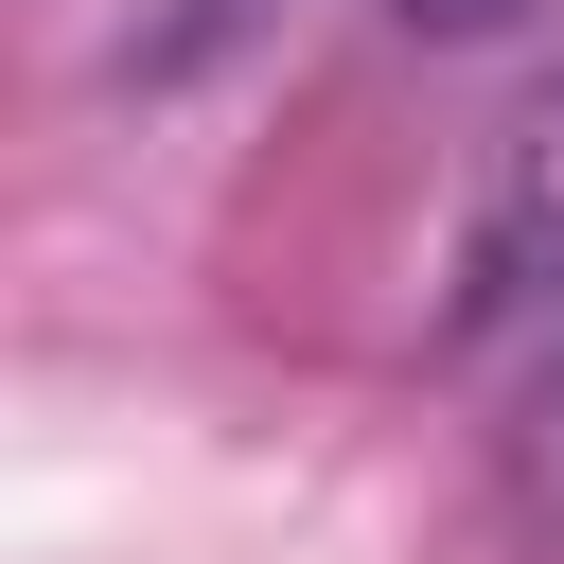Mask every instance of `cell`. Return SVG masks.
<instances>
[{"instance_id": "obj_3", "label": "cell", "mask_w": 564, "mask_h": 564, "mask_svg": "<svg viewBox=\"0 0 564 564\" xmlns=\"http://www.w3.org/2000/svg\"><path fill=\"white\" fill-rule=\"evenodd\" d=\"M405 35H511V18H546V0H388Z\"/></svg>"}, {"instance_id": "obj_1", "label": "cell", "mask_w": 564, "mask_h": 564, "mask_svg": "<svg viewBox=\"0 0 564 564\" xmlns=\"http://www.w3.org/2000/svg\"><path fill=\"white\" fill-rule=\"evenodd\" d=\"M458 317L564 352V123L511 141V176H494V212H476V282H458Z\"/></svg>"}, {"instance_id": "obj_2", "label": "cell", "mask_w": 564, "mask_h": 564, "mask_svg": "<svg viewBox=\"0 0 564 564\" xmlns=\"http://www.w3.org/2000/svg\"><path fill=\"white\" fill-rule=\"evenodd\" d=\"M264 18H282V0H123V53H106V70H123V88H194V70H229Z\"/></svg>"}]
</instances>
